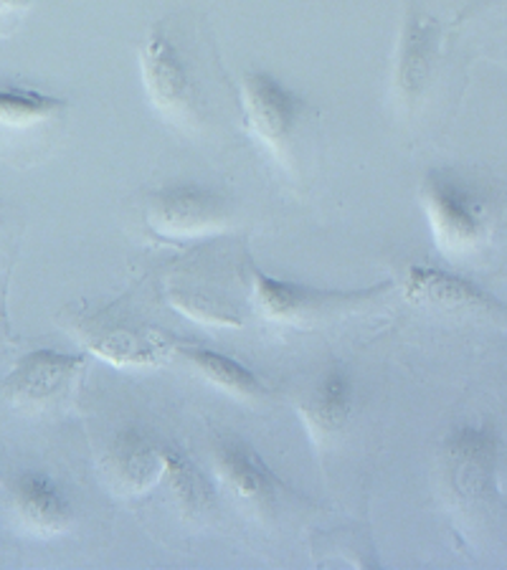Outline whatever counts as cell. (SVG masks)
I'll use <instances>...</instances> for the list:
<instances>
[{
    "label": "cell",
    "instance_id": "2e32d148",
    "mask_svg": "<svg viewBox=\"0 0 507 570\" xmlns=\"http://www.w3.org/2000/svg\"><path fill=\"white\" fill-rule=\"evenodd\" d=\"M165 480L170 482L181 510L188 514H203L216 504V492L206 474L191 462L186 452L175 446H165Z\"/></svg>",
    "mask_w": 507,
    "mask_h": 570
},
{
    "label": "cell",
    "instance_id": "7c38bea8",
    "mask_svg": "<svg viewBox=\"0 0 507 570\" xmlns=\"http://www.w3.org/2000/svg\"><path fill=\"white\" fill-rule=\"evenodd\" d=\"M11 502L18 520L36 535L53 538L74 522V504L67 490L43 472H21L11 484Z\"/></svg>",
    "mask_w": 507,
    "mask_h": 570
},
{
    "label": "cell",
    "instance_id": "d6986e66",
    "mask_svg": "<svg viewBox=\"0 0 507 570\" xmlns=\"http://www.w3.org/2000/svg\"><path fill=\"white\" fill-rule=\"evenodd\" d=\"M31 8V0H0V33L11 29V23L18 21Z\"/></svg>",
    "mask_w": 507,
    "mask_h": 570
},
{
    "label": "cell",
    "instance_id": "9c48e42d",
    "mask_svg": "<svg viewBox=\"0 0 507 570\" xmlns=\"http://www.w3.org/2000/svg\"><path fill=\"white\" fill-rule=\"evenodd\" d=\"M81 365H85L81 355L33 351L16 363L11 375L3 381V393L16 409L43 411L59 403L61 395L71 389Z\"/></svg>",
    "mask_w": 507,
    "mask_h": 570
},
{
    "label": "cell",
    "instance_id": "3957f363",
    "mask_svg": "<svg viewBox=\"0 0 507 570\" xmlns=\"http://www.w3.org/2000/svg\"><path fill=\"white\" fill-rule=\"evenodd\" d=\"M238 107L248 137L282 168L292 170L302 127L310 115V105L300 91L270 71H246L238 81Z\"/></svg>",
    "mask_w": 507,
    "mask_h": 570
},
{
    "label": "cell",
    "instance_id": "ba28073f",
    "mask_svg": "<svg viewBox=\"0 0 507 570\" xmlns=\"http://www.w3.org/2000/svg\"><path fill=\"white\" fill-rule=\"evenodd\" d=\"M403 297L411 305L449 312V315H467V312H503L505 305L490 292L472 279L462 277L455 269L435 264H411L403 272Z\"/></svg>",
    "mask_w": 507,
    "mask_h": 570
},
{
    "label": "cell",
    "instance_id": "6da1fadb",
    "mask_svg": "<svg viewBox=\"0 0 507 570\" xmlns=\"http://www.w3.org/2000/svg\"><path fill=\"white\" fill-rule=\"evenodd\" d=\"M137 69L153 112L178 130H198L206 119V97L178 26L160 21L147 31L137 46Z\"/></svg>",
    "mask_w": 507,
    "mask_h": 570
},
{
    "label": "cell",
    "instance_id": "5b68a950",
    "mask_svg": "<svg viewBox=\"0 0 507 570\" xmlns=\"http://www.w3.org/2000/svg\"><path fill=\"white\" fill-rule=\"evenodd\" d=\"M145 224L168 244H196L232 232L234 200L206 183H170L153 190L145 204Z\"/></svg>",
    "mask_w": 507,
    "mask_h": 570
},
{
    "label": "cell",
    "instance_id": "ac0fdd59",
    "mask_svg": "<svg viewBox=\"0 0 507 570\" xmlns=\"http://www.w3.org/2000/svg\"><path fill=\"white\" fill-rule=\"evenodd\" d=\"M170 302L175 309H181L183 315L193 322H198V325H206V327H238L242 325V320H238L236 312H232L226 305H221V302H216V299L206 297V294L175 289V292H170Z\"/></svg>",
    "mask_w": 507,
    "mask_h": 570
},
{
    "label": "cell",
    "instance_id": "4fadbf2b",
    "mask_svg": "<svg viewBox=\"0 0 507 570\" xmlns=\"http://www.w3.org/2000/svg\"><path fill=\"white\" fill-rule=\"evenodd\" d=\"M77 330L85 343L99 357L115 365H155L168 355V343H160L155 335L140 330L125 327L123 322H113V315L99 312L95 317L77 320Z\"/></svg>",
    "mask_w": 507,
    "mask_h": 570
},
{
    "label": "cell",
    "instance_id": "e0dca14e",
    "mask_svg": "<svg viewBox=\"0 0 507 570\" xmlns=\"http://www.w3.org/2000/svg\"><path fill=\"white\" fill-rule=\"evenodd\" d=\"M69 109L67 99L43 95L39 89L0 81V125L31 127Z\"/></svg>",
    "mask_w": 507,
    "mask_h": 570
},
{
    "label": "cell",
    "instance_id": "52a82bcc",
    "mask_svg": "<svg viewBox=\"0 0 507 570\" xmlns=\"http://www.w3.org/2000/svg\"><path fill=\"white\" fill-rule=\"evenodd\" d=\"M500 436L490 424H462L445 441L451 492L465 502H482L495 492Z\"/></svg>",
    "mask_w": 507,
    "mask_h": 570
},
{
    "label": "cell",
    "instance_id": "9a60e30c",
    "mask_svg": "<svg viewBox=\"0 0 507 570\" xmlns=\"http://www.w3.org/2000/svg\"><path fill=\"white\" fill-rule=\"evenodd\" d=\"M175 353L186 357L203 381H208L218 391L234 395V399L256 401L266 395V385L256 379L254 371H248L244 363H238L232 355L211 351V347L203 345H178Z\"/></svg>",
    "mask_w": 507,
    "mask_h": 570
},
{
    "label": "cell",
    "instance_id": "5bb4252c",
    "mask_svg": "<svg viewBox=\"0 0 507 570\" xmlns=\"http://www.w3.org/2000/svg\"><path fill=\"white\" fill-rule=\"evenodd\" d=\"M355 383L348 367L333 363L320 375L315 389L300 403V416L315 444L333 439L353 413Z\"/></svg>",
    "mask_w": 507,
    "mask_h": 570
},
{
    "label": "cell",
    "instance_id": "8fae6325",
    "mask_svg": "<svg viewBox=\"0 0 507 570\" xmlns=\"http://www.w3.org/2000/svg\"><path fill=\"white\" fill-rule=\"evenodd\" d=\"M216 472L232 494H236L244 504L266 510L276 504V498L284 492L270 464L264 462L256 449H252L238 439H221L214 446Z\"/></svg>",
    "mask_w": 507,
    "mask_h": 570
},
{
    "label": "cell",
    "instance_id": "30bf717a",
    "mask_svg": "<svg viewBox=\"0 0 507 570\" xmlns=\"http://www.w3.org/2000/svg\"><path fill=\"white\" fill-rule=\"evenodd\" d=\"M105 472L119 494L137 498L165 476V446L147 431L130 426L117 431L105 454Z\"/></svg>",
    "mask_w": 507,
    "mask_h": 570
},
{
    "label": "cell",
    "instance_id": "8992f818",
    "mask_svg": "<svg viewBox=\"0 0 507 570\" xmlns=\"http://www.w3.org/2000/svg\"><path fill=\"white\" fill-rule=\"evenodd\" d=\"M441 57V26L435 16L423 13L417 0H409L393 51L391 89L393 102L403 112H413L435 79Z\"/></svg>",
    "mask_w": 507,
    "mask_h": 570
},
{
    "label": "cell",
    "instance_id": "277c9868",
    "mask_svg": "<svg viewBox=\"0 0 507 570\" xmlns=\"http://www.w3.org/2000/svg\"><path fill=\"white\" fill-rule=\"evenodd\" d=\"M248 289L252 305L260 317L274 325L310 327L345 312L368 307L391 289V282H378L361 289H322L310 284L272 277L260 266H248Z\"/></svg>",
    "mask_w": 507,
    "mask_h": 570
},
{
    "label": "cell",
    "instance_id": "7a4b0ae2",
    "mask_svg": "<svg viewBox=\"0 0 507 570\" xmlns=\"http://www.w3.org/2000/svg\"><path fill=\"white\" fill-rule=\"evenodd\" d=\"M419 200L437 249L451 262L467 259L487 244L493 210L485 190L457 170L437 168L421 178Z\"/></svg>",
    "mask_w": 507,
    "mask_h": 570
}]
</instances>
